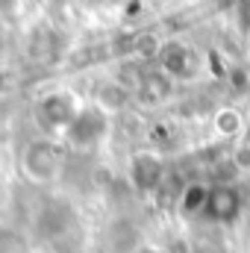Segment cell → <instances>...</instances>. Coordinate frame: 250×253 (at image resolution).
<instances>
[{"label": "cell", "instance_id": "obj_1", "mask_svg": "<svg viewBox=\"0 0 250 253\" xmlns=\"http://www.w3.org/2000/svg\"><path fill=\"white\" fill-rule=\"evenodd\" d=\"M62 165V150L53 144V141H33L27 150H24V168L33 180H50L56 177Z\"/></svg>", "mask_w": 250, "mask_h": 253}, {"label": "cell", "instance_id": "obj_2", "mask_svg": "<svg viewBox=\"0 0 250 253\" xmlns=\"http://www.w3.org/2000/svg\"><path fill=\"white\" fill-rule=\"evenodd\" d=\"M42 115L50 126H71L80 115H77V106L68 94H53L42 103Z\"/></svg>", "mask_w": 250, "mask_h": 253}, {"label": "cell", "instance_id": "obj_3", "mask_svg": "<svg viewBox=\"0 0 250 253\" xmlns=\"http://www.w3.org/2000/svg\"><path fill=\"white\" fill-rule=\"evenodd\" d=\"M206 203H209V212L215 218H230L239 206V197L230 189H215L212 194H206Z\"/></svg>", "mask_w": 250, "mask_h": 253}, {"label": "cell", "instance_id": "obj_4", "mask_svg": "<svg viewBox=\"0 0 250 253\" xmlns=\"http://www.w3.org/2000/svg\"><path fill=\"white\" fill-rule=\"evenodd\" d=\"M215 126H218V132H224V135H236V132L242 129V115H239L236 109H221V112L215 115Z\"/></svg>", "mask_w": 250, "mask_h": 253}, {"label": "cell", "instance_id": "obj_5", "mask_svg": "<svg viewBox=\"0 0 250 253\" xmlns=\"http://www.w3.org/2000/svg\"><path fill=\"white\" fill-rule=\"evenodd\" d=\"M233 165H239V168H250V141H242V144L236 147V153H233Z\"/></svg>", "mask_w": 250, "mask_h": 253}]
</instances>
